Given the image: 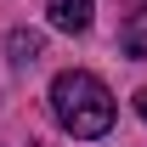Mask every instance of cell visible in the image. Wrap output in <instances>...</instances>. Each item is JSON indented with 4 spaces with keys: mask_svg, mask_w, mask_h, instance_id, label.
Instances as JSON below:
<instances>
[{
    "mask_svg": "<svg viewBox=\"0 0 147 147\" xmlns=\"http://www.w3.org/2000/svg\"><path fill=\"white\" fill-rule=\"evenodd\" d=\"M51 113L57 125L74 130L79 142H91V136H108L113 130V91L85 68H68L51 79Z\"/></svg>",
    "mask_w": 147,
    "mask_h": 147,
    "instance_id": "obj_1",
    "label": "cell"
},
{
    "mask_svg": "<svg viewBox=\"0 0 147 147\" xmlns=\"http://www.w3.org/2000/svg\"><path fill=\"white\" fill-rule=\"evenodd\" d=\"M45 17L62 34H79V28H91V0H45Z\"/></svg>",
    "mask_w": 147,
    "mask_h": 147,
    "instance_id": "obj_2",
    "label": "cell"
},
{
    "mask_svg": "<svg viewBox=\"0 0 147 147\" xmlns=\"http://www.w3.org/2000/svg\"><path fill=\"white\" fill-rule=\"evenodd\" d=\"M119 45H125L130 57H147V11H136V17L119 28Z\"/></svg>",
    "mask_w": 147,
    "mask_h": 147,
    "instance_id": "obj_3",
    "label": "cell"
},
{
    "mask_svg": "<svg viewBox=\"0 0 147 147\" xmlns=\"http://www.w3.org/2000/svg\"><path fill=\"white\" fill-rule=\"evenodd\" d=\"M11 57H17V62H34V57H40V34L17 28V34H11Z\"/></svg>",
    "mask_w": 147,
    "mask_h": 147,
    "instance_id": "obj_4",
    "label": "cell"
},
{
    "mask_svg": "<svg viewBox=\"0 0 147 147\" xmlns=\"http://www.w3.org/2000/svg\"><path fill=\"white\" fill-rule=\"evenodd\" d=\"M136 113H142V119H147V85H142V91H136Z\"/></svg>",
    "mask_w": 147,
    "mask_h": 147,
    "instance_id": "obj_5",
    "label": "cell"
}]
</instances>
